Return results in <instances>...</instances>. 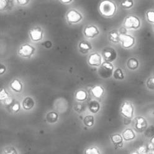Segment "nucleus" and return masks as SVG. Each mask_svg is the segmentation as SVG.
I'll return each mask as SVG.
<instances>
[{
    "label": "nucleus",
    "mask_w": 154,
    "mask_h": 154,
    "mask_svg": "<svg viewBox=\"0 0 154 154\" xmlns=\"http://www.w3.org/2000/svg\"><path fill=\"white\" fill-rule=\"evenodd\" d=\"M98 8L101 14L106 17H112L117 9L115 3L111 0H103L100 2Z\"/></svg>",
    "instance_id": "nucleus-1"
},
{
    "label": "nucleus",
    "mask_w": 154,
    "mask_h": 154,
    "mask_svg": "<svg viewBox=\"0 0 154 154\" xmlns=\"http://www.w3.org/2000/svg\"><path fill=\"white\" fill-rule=\"evenodd\" d=\"M98 70V74L103 79L110 78L113 73L114 67L109 62L106 61L103 63L100 66Z\"/></svg>",
    "instance_id": "nucleus-2"
},
{
    "label": "nucleus",
    "mask_w": 154,
    "mask_h": 154,
    "mask_svg": "<svg viewBox=\"0 0 154 154\" xmlns=\"http://www.w3.org/2000/svg\"><path fill=\"white\" fill-rule=\"evenodd\" d=\"M124 25L130 29H137L140 26V21L136 16H129L125 19Z\"/></svg>",
    "instance_id": "nucleus-3"
},
{
    "label": "nucleus",
    "mask_w": 154,
    "mask_h": 154,
    "mask_svg": "<svg viewBox=\"0 0 154 154\" xmlns=\"http://www.w3.org/2000/svg\"><path fill=\"white\" fill-rule=\"evenodd\" d=\"M66 19L69 23L71 24H76L82 19V15L75 9H72L67 13Z\"/></svg>",
    "instance_id": "nucleus-4"
},
{
    "label": "nucleus",
    "mask_w": 154,
    "mask_h": 154,
    "mask_svg": "<svg viewBox=\"0 0 154 154\" xmlns=\"http://www.w3.org/2000/svg\"><path fill=\"white\" fill-rule=\"evenodd\" d=\"M35 52V48L28 44H25L20 47L19 54L21 57L25 58H30Z\"/></svg>",
    "instance_id": "nucleus-5"
},
{
    "label": "nucleus",
    "mask_w": 154,
    "mask_h": 154,
    "mask_svg": "<svg viewBox=\"0 0 154 154\" xmlns=\"http://www.w3.org/2000/svg\"><path fill=\"white\" fill-rule=\"evenodd\" d=\"M121 112L125 118L131 119L134 114V108L130 102H125L122 104Z\"/></svg>",
    "instance_id": "nucleus-6"
},
{
    "label": "nucleus",
    "mask_w": 154,
    "mask_h": 154,
    "mask_svg": "<svg viewBox=\"0 0 154 154\" xmlns=\"http://www.w3.org/2000/svg\"><path fill=\"white\" fill-rule=\"evenodd\" d=\"M120 42L122 43V45L123 47L130 48L132 47L135 43L134 38L126 34H120Z\"/></svg>",
    "instance_id": "nucleus-7"
},
{
    "label": "nucleus",
    "mask_w": 154,
    "mask_h": 154,
    "mask_svg": "<svg viewBox=\"0 0 154 154\" xmlns=\"http://www.w3.org/2000/svg\"><path fill=\"white\" fill-rule=\"evenodd\" d=\"M103 55L104 60L109 62H113L117 57L116 52L111 47L105 48L103 52Z\"/></svg>",
    "instance_id": "nucleus-8"
},
{
    "label": "nucleus",
    "mask_w": 154,
    "mask_h": 154,
    "mask_svg": "<svg viewBox=\"0 0 154 154\" xmlns=\"http://www.w3.org/2000/svg\"><path fill=\"white\" fill-rule=\"evenodd\" d=\"M84 34L86 37L94 38L100 34L97 27L95 26H88L84 29Z\"/></svg>",
    "instance_id": "nucleus-9"
},
{
    "label": "nucleus",
    "mask_w": 154,
    "mask_h": 154,
    "mask_svg": "<svg viewBox=\"0 0 154 154\" xmlns=\"http://www.w3.org/2000/svg\"><path fill=\"white\" fill-rule=\"evenodd\" d=\"M30 37L34 42L39 41L43 38V32L40 27H35L30 31Z\"/></svg>",
    "instance_id": "nucleus-10"
},
{
    "label": "nucleus",
    "mask_w": 154,
    "mask_h": 154,
    "mask_svg": "<svg viewBox=\"0 0 154 154\" xmlns=\"http://www.w3.org/2000/svg\"><path fill=\"white\" fill-rule=\"evenodd\" d=\"M88 63L91 66H100L102 64L101 56L98 53H93L89 57Z\"/></svg>",
    "instance_id": "nucleus-11"
},
{
    "label": "nucleus",
    "mask_w": 154,
    "mask_h": 154,
    "mask_svg": "<svg viewBox=\"0 0 154 154\" xmlns=\"http://www.w3.org/2000/svg\"><path fill=\"white\" fill-rule=\"evenodd\" d=\"M136 129L138 131H143L147 128V122L143 117H137L136 119Z\"/></svg>",
    "instance_id": "nucleus-12"
},
{
    "label": "nucleus",
    "mask_w": 154,
    "mask_h": 154,
    "mask_svg": "<svg viewBox=\"0 0 154 154\" xmlns=\"http://www.w3.org/2000/svg\"><path fill=\"white\" fill-rule=\"evenodd\" d=\"M122 137H122L120 134H113L111 136V140L116 147L121 148L122 147V145H123Z\"/></svg>",
    "instance_id": "nucleus-13"
},
{
    "label": "nucleus",
    "mask_w": 154,
    "mask_h": 154,
    "mask_svg": "<svg viewBox=\"0 0 154 154\" xmlns=\"http://www.w3.org/2000/svg\"><path fill=\"white\" fill-rule=\"evenodd\" d=\"M109 40L113 43H118L120 42V34L119 32L116 30H113L109 32L108 34Z\"/></svg>",
    "instance_id": "nucleus-14"
},
{
    "label": "nucleus",
    "mask_w": 154,
    "mask_h": 154,
    "mask_svg": "<svg viewBox=\"0 0 154 154\" xmlns=\"http://www.w3.org/2000/svg\"><path fill=\"white\" fill-rule=\"evenodd\" d=\"M35 104V102L31 97H26L23 101V106L26 110L31 109Z\"/></svg>",
    "instance_id": "nucleus-15"
},
{
    "label": "nucleus",
    "mask_w": 154,
    "mask_h": 154,
    "mask_svg": "<svg viewBox=\"0 0 154 154\" xmlns=\"http://www.w3.org/2000/svg\"><path fill=\"white\" fill-rule=\"evenodd\" d=\"M91 45L90 44V42L87 41H83L79 44L80 51L83 54H86L88 52H89L91 49Z\"/></svg>",
    "instance_id": "nucleus-16"
},
{
    "label": "nucleus",
    "mask_w": 154,
    "mask_h": 154,
    "mask_svg": "<svg viewBox=\"0 0 154 154\" xmlns=\"http://www.w3.org/2000/svg\"><path fill=\"white\" fill-rule=\"evenodd\" d=\"M122 137L124 140L129 141L134 139L136 137V135H135V133L132 129H128L123 132Z\"/></svg>",
    "instance_id": "nucleus-17"
},
{
    "label": "nucleus",
    "mask_w": 154,
    "mask_h": 154,
    "mask_svg": "<svg viewBox=\"0 0 154 154\" xmlns=\"http://www.w3.org/2000/svg\"><path fill=\"white\" fill-rule=\"evenodd\" d=\"M92 93L95 98H100L104 94V89L100 86H95L92 89Z\"/></svg>",
    "instance_id": "nucleus-18"
},
{
    "label": "nucleus",
    "mask_w": 154,
    "mask_h": 154,
    "mask_svg": "<svg viewBox=\"0 0 154 154\" xmlns=\"http://www.w3.org/2000/svg\"><path fill=\"white\" fill-rule=\"evenodd\" d=\"M11 88L16 92H21L23 89V85L18 80H14L11 83Z\"/></svg>",
    "instance_id": "nucleus-19"
},
{
    "label": "nucleus",
    "mask_w": 154,
    "mask_h": 154,
    "mask_svg": "<svg viewBox=\"0 0 154 154\" xmlns=\"http://www.w3.org/2000/svg\"><path fill=\"white\" fill-rule=\"evenodd\" d=\"M100 109V103L96 101H91L89 104V109L93 113L98 112Z\"/></svg>",
    "instance_id": "nucleus-20"
},
{
    "label": "nucleus",
    "mask_w": 154,
    "mask_h": 154,
    "mask_svg": "<svg viewBox=\"0 0 154 154\" xmlns=\"http://www.w3.org/2000/svg\"><path fill=\"white\" fill-rule=\"evenodd\" d=\"M127 66L128 67V69L131 70H136L138 68L139 62L136 59H135V58H131V59H130L128 61Z\"/></svg>",
    "instance_id": "nucleus-21"
},
{
    "label": "nucleus",
    "mask_w": 154,
    "mask_h": 154,
    "mask_svg": "<svg viewBox=\"0 0 154 154\" xmlns=\"http://www.w3.org/2000/svg\"><path fill=\"white\" fill-rule=\"evenodd\" d=\"M75 98L79 101H83L87 98V93L83 90H79L76 93Z\"/></svg>",
    "instance_id": "nucleus-22"
},
{
    "label": "nucleus",
    "mask_w": 154,
    "mask_h": 154,
    "mask_svg": "<svg viewBox=\"0 0 154 154\" xmlns=\"http://www.w3.org/2000/svg\"><path fill=\"white\" fill-rule=\"evenodd\" d=\"M58 119V114L55 112H51L47 115V121L49 123H55Z\"/></svg>",
    "instance_id": "nucleus-23"
},
{
    "label": "nucleus",
    "mask_w": 154,
    "mask_h": 154,
    "mask_svg": "<svg viewBox=\"0 0 154 154\" xmlns=\"http://www.w3.org/2000/svg\"><path fill=\"white\" fill-rule=\"evenodd\" d=\"M84 124L86 125L87 127H91L94 124V117L91 115L86 116L84 118Z\"/></svg>",
    "instance_id": "nucleus-24"
},
{
    "label": "nucleus",
    "mask_w": 154,
    "mask_h": 154,
    "mask_svg": "<svg viewBox=\"0 0 154 154\" xmlns=\"http://www.w3.org/2000/svg\"><path fill=\"white\" fill-rule=\"evenodd\" d=\"M113 76L116 80H123L124 78V75L121 69H117L115 70L113 73Z\"/></svg>",
    "instance_id": "nucleus-25"
},
{
    "label": "nucleus",
    "mask_w": 154,
    "mask_h": 154,
    "mask_svg": "<svg viewBox=\"0 0 154 154\" xmlns=\"http://www.w3.org/2000/svg\"><path fill=\"white\" fill-rule=\"evenodd\" d=\"M134 5L133 0H123L121 3V6L126 9H129Z\"/></svg>",
    "instance_id": "nucleus-26"
},
{
    "label": "nucleus",
    "mask_w": 154,
    "mask_h": 154,
    "mask_svg": "<svg viewBox=\"0 0 154 154\" xmlns=\"http://www.w3.org/2000/svg\"><path fill=\"white\" fill-rule=\"evenodd\" d=\"M85 153H86V154H99L100 152L97 148H96L94 147H91L88 148L85 150Z\"/></svg>",
    "instance_id": "nucleus-27"
},
{
    "label": "nucleus",
    "mask_w": 154,
    "mask_h": 154,
    "mask_svg": "<svg viewBox=\"0 0 154 154\" xmlns=\"http://www.w3.org/2000/svg\"><path fill=\"white\" fill-rule=\"evenodd\" d=\"M146 136L148 137H152L154 136V126H150L147 130L146 131Z\"/></svg>",
    "instance_id": "nucleus-28"
},
{
    "label": "nucleus",
    "mask_w": 154,
    "mask_h": 154,
    "mask_svg": "<svg viewBox=\"0 0 154 154\" xmlns=\"http://www.w3.org/2000/svg\"><path fill=\"white\" fill-rule=\"evenodd\" d=\"M147 18L150 23H154V11H149L147 13Z\"/></svg>",
    "instance_id": "nucleus-29"
},
{
    "label": "nucleus",
    "mask_w": 154,
    "mask_h": 154,
    "mask_svg": "<svg viewBox=\"0 0 154 154\" xmlns=\"http://www.w3.org/2000/svg\"><path fill=\"white\" fill-rule=\"evenodd\" d=\"M5 153H11V154H16L17 152L14 147H8L4 149Z\"/></svg>",
    "instance_id": "nucleus-30"
},
{
    "label": "nucleus",
    "mask_w": 154,
    "mask_h": 154,
    "mask_svg": "<svg viewBox=\"0 0 154 154\" xmlns=\"http://www.w3.org/2000/svg\"><path fill=\"white\" fill-rule=\"evenodd\" d=\"M147 86L149 89L154 90V77H151L147 80Z\"/></svg>",
    "instance_id": "nucleus-31"
},
{
    "label": "nucleus",
    "mask_w": 154,
    "mask_h": 154,
    "mask_svg": "<svg viewBox=\"0 0 154 154\" xmlns=\"http://www.w3.org/2000/svg\"><path fill=\"white\" fill-rule=\"evenodd\" d=\"M9 5V2L8 0H0V9L3 11L8 8Z\"/></svg>",
    "instance_id": "nucleus-32"
},
{
    "label": "nucleus",
    "mask_w": 154,
    "mask_h": 154,
    "mask_svg": "<svg viewBox=\"0 0 154 154\" xmlns=\"http://www.w3.org/2000/svg\"><path fill=\"white\" fill-rule=\"evenodd\" d=\"M9 97V96L7 93V92L6 91V90L5 89H2L1 90V92H0V99H1V100L5 101L6 99H7Z\"/></svg>",
    "instance_id": "nucleus-33"
},
{
    "label": "nucleus",
    "mask_w": 154,
    "mask_h": 154,
    "mask_svg": "<svg viewBox=\"0 0 154 154\" xmlns=\"http://www.w3.org/2000/svg\"><path fill=\"white\" fill-rule=\"evenodd\" d=\"M13 1L19 6H26L29 3L30 0H13Z\"/></svg>",
    "instance_id": "nucleus-34"
},
{
    "label": "nucleus",
    "mask_w": 154,
    "mask_h": 154,
    "mask_svg": "<svg viewBox=\"0 0 154 154\" xmlns=\"http://www.w3.org/2000/svg\"><path fill=\"white\" fill-rule=\"evenodd\" d=\"M148 152V149L146 146H141L137 150L138 153H146Z\"/></svg>",
    "instance_id": "nucleus-35"
},
{
    "label": "nucleus",
    "mask_w": 154,
    "mask_h": 154,
    "mask_svg": "<svg viewBox=\"0 0 154 154\" xmlns=\"http://www.w3.org/2000/svg\"><path fill=\"white\" fill-rule=\"evenodd\" d=\"M12 109L14 112H17L19 109H20V104H19L18 103H15L12 107Z\"/></svg>",
    "instance_id": "nucleus-36"
},
{
    "label": "nucleus",
    "mask_w": 154,
    "mask_h": 154,
    "mask_svg": "<svg viewBox=\"0 0 154 154\" xmlns=\"http://www.w3.org/2000/svg\"><path fill=\"white\" fill-rule=\"evenodd\" d=\"M152 149H154V136L152 137L150 143L148 146V150H152Z\"/></svg>",
    "instance_id": "nucleus-37"
},
{
    "label": "nucleus",
    "mask_w": 154,
    "mask_h": 154,
    "mask_svg": "<svg viewBox=\"0 0 154 154\" xmlns=\"http://www.w3.org/2000/svg\"><path fill=\"white\" fill-rule=\"evenodd\" d=\"M13 102V100L11 97H9L5 100V104L8 106L11 104Z\"/></svg>",
    "instance_id": "nucleus-38"
},
{
    "label": "nucleus",
    "mask_w": 154,
    "mask_h": 154,
    "mask_svg": "<svg viewBox=\"0 0 154 154\" xmlns=\"http://www.w3.org/2000/svg\"><path fill=\"white\" fill-rule=\"evenodd\" d=\"M52 42L49 41H45L44 44V45L45 46V47H46L47 49H49V48H51L52 47Z\"/></svg>",
    "instance_id": "nucleus-39"
},
{
    "label": "nucleus",
    "mask_w": 154,
    "mask_h": 154,
    "mask_svg": "<svg viewBox=\"0 0 154 154\" xmlns=\"http://www.w3.org/2000/svg\"><path fill=\"white\" fill-rule=\"evenodd\" d=\"M5 71H6L5 66L2 64L1 65V68H0V73H1V75H2L3 73H5Z\"/></svg>",
    "instance_id": "nucleus-40"
},
{
    "label": "nucleus",
    "mask_w": 154,
    "mask_h": 154,
    "mask_svg": "<svg viewBox=\"0 0 154 154\" xmlns=\"http://www.w3.org/2000/svg\"><path fill=\"white\" fill-rule=\"evenodd\" d=\"M60 1L63 4H69L72 3L73 0H60Z\"/></svg>",
    "instance_id": "nucleus-41"
},
{
    "label": "nucleus",
    "mask_w": 154,
    "mask_h": 154,
    "mask_svg": "<svg viewBox=\"0 0 154 154\" xmlns=\"http://www.w3.org/2000/svg\"><path fill=\"white\" fill-rule=\"evenodd\" d=\"M153 29H154V26H153Z\"/></svg>",
    "instance_id": "nucleus-42"
}]
</instances>
